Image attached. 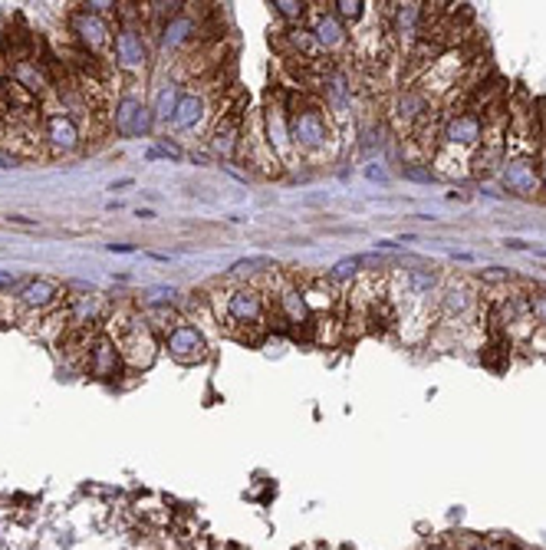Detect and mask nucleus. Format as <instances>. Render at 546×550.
I'll use <instances>...</instances> for the list:
<instances>
[{"mask_svg": "<svg viewBox=\"0 0 546 550\" xmlns=\"http://www.w3.org/2000/svg\"><path fill=\"white\" fill-rule=\"evenodd\" d=\"M303 300H306V306H310V314L329 310V306H333V290H329V287H310V290H303Z\"/></svg>", "mask_w": 546, "mask_h": 550, "instance_id": "c756f323", "label": "nucleus"}, {"mask_svg": "<svg viewBox=\"0 0 546 550\" xmlns=\"http://www.w3.org/2000/svg\"><path fill=\"white\" fill-rule=\"evenodd\" d=\"M359 257H343V261H339V264L333 267V271H329V280H333V284H346V280H355V274H359Z\"/></svg>", "mask_w": 546, "mask_h": 550, "instance_id": "7c9ffc66", "label": "nucleus"}, {"mask_svg": "<svg viewBox=\"0 0 546 550\" xmlns=\"http://www.w3.org/2000/svg\"><path fill=\"white\" fill-rule=\"evenodd\" d=\"M408 287H412V294L425 296L438 287V274L431 267H415V271H408Z\"/></svg>", "mask_w": 546, "mask_h": 550, "instance_id": "393cba45", "label": "nucleus"}, {"mask_svg": "<svg viewBox=\"0 0 546 550\" xmlns=\"http://www.w3.org/2000/svg\"><path fill=\"white\" fill-rule=\"evenodd\" d=\"M431 550H445V547H438V544H435V547H431Z\"/></svg>", "mask_w": 546, "mask_h": 550, "instance_id": "a19ab883", "label": "nucleus"}, {"mask_svg": "<svg viewBox=\"0 0 546 550\" xmlns=\"http://www.w3.org/2000/svg\"><path fill=\"white\" fill-rule=\"evenodd\" d=\"M204 116H208V99H204V92L188 90V92H182V99L175 106L172 129H178V133H194V129H201L204 125Z\"/></svg>", "mask_w": 546, "mask_h": 550, "instance_id": "dca6fc26", "label": "nucleus"}, {"mask_svg": "<svg viewBox=\"0 0 546 550\" xmlns=\"http://www.w3.org/2000/svg\"><path fill=\"white\" fill-rule=\"evenodd\" d=\"M471 304H474V296H471L467 287H451L445 294V314L451 316H465L471 310Z\"/></svg>", "mask_w": 546, "mask_h": 550, "instance_id": "b1692460", "label": "nucleus"}, {"mask_svg": "<svg viewBox=\"0 0 546 550\" xmlns=\"http://www.w3.org/2000/svg\"><path fill=\"white\" fill-rule=\"evenodd\" d=\"M178 99H182V90H178V82H175V80H165L162 86L155 90V99H152L155 123H172Z\"/></svg>", "mask_w": 546, "mask_h": 550, "instance_id": "4be33fe9", "label": "nucleus"}, {"mask_svg": "<svg viewBox=\"0 0 546 550\" xmlns=\"http://www.w3.org/2000/svg\"><path fill=\"white\" fill-rule=\"evenodd\" d=\"M99 316V296H76L73 300V323H92Z\"/></svg>", "mask_w": 546, "mask_h": 550, "instance_id": "bb28decb", "label": "nucleus"}, {"mask_svg": "<svg viewBox=\"0 0 546 550\" xmlns=\"http://www.w3.org/2000/svg\"><path fill=\"white\" fill-rule=\"evenodd\" d=\"M13 287H17V290H21V277L13 274V271H0V294H4V290H13Z\"/></svg>", "mask_w": 546, "mask_h": 550, "instance_id": "f704fd0d", "label": "nucleus"}, {"mask_svg": "<svg viewBox=\"0 0 546 550\" xmlns=\"http://www.w3.org/2000/svg\"><path fill=\"white\" fill-rule=\"evenodd\" d=\"M543 188H546V165H543Z\"/></svg>", "mask_w": 546, "mask_h": 550, "instance_id": "ea45409f", "label": "nucleus"}, {"mask_svg": "<svg viewBox=\"0 0 546 550\" xmlns=\"http://www.w3.org/2000/svg\"><path fill=\"white\" fill-rule=\"evenodd\" d=\"M11 80L21 82L23 90L33 92L37 99L53 86V76H50V70H47V63L37 60V56H17L11 66Z\"/></svg>", "mask_w": 546, "mask_h": 550, "instance_id": "2eb2a0df", "label": "nucleus"}, {"mask_svg": "<svg viewBox=\"0 0 546 550\" xmlns=\"http://www.w3.org/2000/svg\"><path fill=\"white\" fill-rule=\"evenodd\" d=\"M224 314L231 326H257L263 320V296L253 287H237L224 300Z\"/></svg>", "mask_w": 546, "mask_h": 550, "instance_id": "9b49d317", "label": "nucleus"}, {"mask_svg": "<svg viewBox=\"0 0 546 550\" xmlns=\"http://www.w3.org/2000/svg\"><path fill=\"white\" fill-rule=\"evenodd\" d=\"M260 271H273V257L267 254H253V257H241L231 264V274L243 277V274H260Z\"/></svg>", "mask_w": 546, "mask_h": 550, "instance_id": "cd10ccee", "label": "nucleus"}, {"mask_svg": "<svg viewBox=\"0 0 546 550\" xmlns=\"http://www.w3.org/2000/svg\"><path fill=\"white\" fill-rule=\"evenodd\" d=\"M194 33H198V21H194L192 13H175L172 21H165L162 27H158V47H162L165 53H175L182 50L184 43L194 40Z\"/></svg>", "mask_w": 546, "mask_h": 550, "instance_id": "f3484780", "label": "nucleus"}, {"mask_svg": "<svg viewBox=\"0 0 546 550\" xmlns=\"http://www.w3.org/2000/svg\"><path fill=\"white\" fill-rule=\"evenodd\" d=\"M290 135H294L296 152H316V149H326L329 142V119L326 113L316 106V102H300L290 109Z\"/></svg>", "mask_w": 546, "mask_h": 550, "instance_id": "f03ea898", "label": "nucleus"}, {"mask_svg": "<svg viewBox=\"0 0 546 550\" xmlns=\"http://www.w3.org/2000/svg\"><path fill=\"white\" fill-rule=\"evenodd\" d=\"M392 116H395V123L402 125V129H412V125L425 116V96L415 90H405L395 96L392 102Z\"/></svg>", "mask_w": 546, "mask_h": 550, "instance_id": "aec40b11", "label": "nucleus"}, {"mask_svg": "<svg viewBox=\"0 0 546 550\" xmlns=\"http://www.w3.org/2000/svg\"><path fill=\"white\" fill-rule=\"evenodd\" d=\"M500 182L510 194H520V198H533L540 188H543V168L536 162L533 155H514L500 165Z\"/></svg>", "mask_w": 546, "mask_h": 550, "instance_id": "0eeeda50", "label": "nucleus"}, {"mask_svg": "<svg viewBox=\"0 0 546 550\" xmlns=\"http://www.w3.org/2000/svg\"><path fill=\"white\" fill-rule=\"evenodd\" d=\"M273 7V13L280 17V21H286V23H300L306 17V0H273L270 4Z\"/></svg>", "mask_w": 546, "mask_h": 550, "instance_id": "a878e982", "label": "nucleus"}, {"mask_svg": "<svg viewBox=\"0 0 546 550\" xmlns=\"http://www.w3.org/2000/svg\"><path fill=\"white\" fill-rule=\"evenodd\" d=\"M526 310H530V316H533L536 323L546 326V290H536V294H530V300H526Z\"/></svg>", "mask_w": 546, "mask_h": 550, "instance_id": "473e14b6", "label": "nucleus"}, {"mask_svg": "<svg viewBox=\"0 0 546 550\" xmlns=\"http://www.w3.org/2000/svg\"><path fill=\"white\" fill-rule=\"evenodd\" d=\"M471 550H491V547H484V544H474V547H471Z\"/></svg>", "mask_w": 546, "mask_h": 550, "instance_id": "58836bf2", "label": "nucleus"}, {"mask_svg": "<svg viewBox=\"0 0 546 550\" xmlns=\"http://www.w3.org/2000/svg\"><path fill=\"white\" fill-rule=\"evenodd\" d=\"M175 296H178V290L175 287H149L142 294V304H149V306H168V304H175Z\"/></svg>", "mask_w": 546, "mask_h": 550, "instance_id": "2f4dec72", "label": "nucleus"}, {"mask_svg": "<svg viewBox=\"0 0 546 550\" xmlns=\"http://www.w3.org/2000/svg\"><path fill=\"white\" fill-rule=\"evenodd\" d=\"M112 129L125 139H149L155 133V113L152 106H145L135 92L119 96L115 109H112Z\"/></svg>", "mask_w": 546, "mask_h": 550, "instance_id": "7ed1b4c3", "label": "nucleus"}, {"mask_svg": "<svg viewBox=\"0 0 546 550\" xmlns=\"http://www.w3.org/2000/svg\"><path fill=\"white\" fill-rule=\"evenodd\" d=\"M484 133H487V125L477 113H457L448 119L441 139H445L448 149H474V145L484 139Z\"/></svg>", "mask_w": 546, "mask_h": 550, "instance_id": "ddd939ff", "label": "nucleus"}, {"mask_svg": "<svg viewBox=\"0 0 546 550\" xmlns=\"http://www.w3.org/2000/svg\"><path fill=\"white\" fill-rule=\"evenodd\" d=\"M333 13L343 23H359L365 17V0H336Z\"/></svg>", "mask_w": 546, "mask_h": 550, "instance_id": "c85d7f7f", "label": "nucleus"}, {"mask_svg": "<svg viewBox=\"0 0 546 550\" xmlns=\"http://www.w3.org/2000/svg\"><path fill=\"white\" fill-rule=\"evenodd\" d=\"M263 133H267V149L277 155V162H290L296 155L294 135H290V109L280 99H267L263 109Z\"/></svg>", "mask_w": 546, "mask_h": 550, "instance_id": "423d86ee", "label": "nucleus"}, {"mask_svg": "<svg viewBox=\"0 0 546 550\" xmlns=\"http://www.w3.org/2000/svg\"><path fill=\"white\" fill-rule=\"evenodd\" d=\"M402 172H405V178H408V182H422V185L435 182V172H431V168H425V165H418V162H408Z\"/></svg>", "mask_w": 546, "mask_h": 550, "instance_id": "72a5a7b5", "label": "nucleus"}, {"mask_svg": "<svg viewBox=\"0 0 546 550\" xmlns=\"http://www.w3.org/2000/svg\"><path fill=\"white\" fill-rule=\"evenodd\" d=\"M112 254H132L135 251V245H109Z\"/></svg>", "mask_w": 546, "mask_h": 550, "instance_id": "e433bc0d", "label": "nucleus"}, {"mask_svg": "<svg viewBox=\"0 0 546 550\" xmlns=\"http://www.w3.org/2000/svg\"><path fill=\"white\" fill-rule=\"evenodd\" d=\"M17 300L30 310H47L60 300V284L50 280V277H33V280H23V287L17 290Z\"/></svg>", "mask_w": 546, "mask_h": 550, "instance_id": "6ab92c4d", "label": "nucleus"}, {"mask_svg": "<svg viewBox=\"0 0 546 550\" xmlns=\"http://www.w3.org/2000/svg\"><path fill=\"white\" fill-rule=\"evenodd\" d=\"M112 60L122 73L129 76H142L145 66H149V43H145V33L132 23H122L115 27V37H112Z\"/></svg>", "mask_w": 546, "mask_h": 550, "instance_id": "39448f33", "label": "nucleus"}, {"mask_svg": "<svg viewBox=\"0 0 546 550\" xmlns=\"http://www.w3.org/2000/svg\"><path fill=\"white\" fill-rule=\"evenodd\" d=\"M165 349L175 363H184V366L204 363V357H208V343H204L201 330L194 323H175L165 333Z\"/></svg>", "mask_w": 546, "mask_h": 550, "instance_id": "6e6552de", "label": "nucleus"}, {"mask_svg": "<svg viewBox=\"0 0 546 550\" xmlns=\"http://www.w3.org/2000/svg\"><path fill=\"white\" fill-rule=\"evenodd\" d=\"M425 17V4H395V30L415 37L418 23Z\"/></svg>", "mask_w": 546, "mask_h": 550, "instance_id": "5701e85b", "label": "nucleus"}, {"mask_svg": "<svg viewBox=\"0 0 546 550\" xmlns=\"http://www.w3.org/2000/svg\"><path fill=\"white\" fill-rule=\"evenodd\" d=\"M122 369V353L115 347V339L112 337H96L90 343V357H86V373L92 379H102V382H109V379L119 376Z\"/></svg>", "mask_w": 546, "mask_h": 550, "instance_id": "f8f14e48", "label": "nucleus"}, {"mask_svg": "<svg viewBox=\"0 0 546 550\" xmlns=\"http://www.w3.org/2000/svg\"><path fill=\"white\" fill-rule=\"evenodd\" d=\"M11 221H13V225H27V228H33V225H37L33 218H23V214H11Z\"/></svg>", "mask_w": 546, "mask_h": 550, "instance_id": "4c0bfd02", "label": "nucleus"}, {"mask_svg": "<svg viewBox=\"0 0 546 550\" xmlns=\"http://www.w3.org/2000/svg\"><path fill=\"white\" fill-rule=\"evenodd\" d=\"M320 90H323L326 109L336 116V119H346L349 109H353V80L343 66H329L320 80Z\"/></svg>", "mask_w": 546, "mask_h": 550, "instance_id": "9d476101", "label": "nucleus"}, {"mask_svg": "<svg viewBox=\"0 0 546 550\" xmlns=\"http://www.w3.org/2000/svg\"><path fill=\"white\" fill-rule=\"evenodd\" d=\"M43 139L56 155H70L82 145V133L80 123L73 119L66 109H53V113L43 116Z\"/></svg>", "mask_w": 546, "mask_h": 550, "instance_id": "1a4fd4ad", "label": "nucleus"}, {"mask_svg": "<svg viewBox=\"0 0 546 550\" xmlns=\"http://www.w3.org/2000/svg\"><path fill=\"white\" fill-rule=\"evenodd\" d=\"M115 347H119L122 359H125L132 369H149L155 363V353H158L152 326H149V320H142V316H129V320L122 323L119 337H115Z\"/></svg>", "mask_w": 546, "mask_h": 550, "instance_id": "f257e3e1", "label": "nucleus"}, {"mask_svg": "<svg viewBox=\"0 0 546 550\" xmlns=\"http://www.w3.org/2000/svg\"><path fill=\"white\" fill-rule=\"evenodd\" d=\"M280 314L290 326H306L310 323V306L303 300V290H296V287H286L284 294H280Z\"/></svg>", "mask_w": 546, "mask_h": 550, "instance_id": "412c9836", "label": "nucleus"}, {"mask_svg": "<svg viewBox=\"0 0 546 550\" xmlns=\"http://www.w3.org/2000/svg\"><path fill=\"white\" fill-rule=\"evenodd\" d=\"M241 145H243L241 116H221V123L214 125V133H211V149L221 155V159H227V162H231Z\"/></svg>", "mask_w": 546, "mask_h": 550, "instance_id": "a211bd4d", "label": "nucleus"}, {"mask_svg": "<svg viewBox=\"0 0 546 550\" xmlns=\"http://www.w3.org/2000/svg\"><path fill=\"white\" fill-rule=\"evenodd\" d=\"M70 30H73V37H76V43H80V50L96 56V60L106 56V53H112V37H115V30H112L109 21H106L102 13L76 11L70 17Z\"/></svg>", "mask_w": 546, "mask_h": 550, "instance_id": "20e7f679", "label": "nucleus"}, {"mask_svg": "<svg viewBox=\"0 0 546 550\" xmlns=\"http://www.w3.org/2000/svg\"><path fill=\"white\" fill-rule=\"evenodd\" d=\"M365 178H369V182H382V185H388V172H385L382 165H369V168H365Z\"/></svg>", "mask_w": 546, "mask_h": 550, "instance_id": "c9c22d12", "label": "nucleus"}, {"mask_svg": "<svg viewBox=\"0 0 546 550\" xmlns=\"http://www.w3.org/2000/svg\"><path fill=\"white\" fill-rule=\"evenodd\" d=\"M310 33H313V40H316V47H320V53H339V50H346V43H349L346 23L339 21L333 11H316Z\"/></svg>", "mask_w": 546, "mask_h": 550, "instance_id": "4468645a", "label": "nucleus"}]
</instances>
